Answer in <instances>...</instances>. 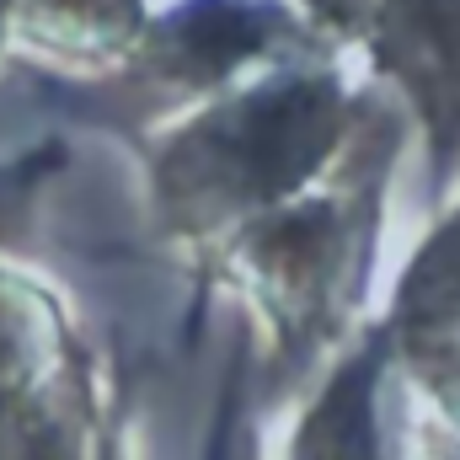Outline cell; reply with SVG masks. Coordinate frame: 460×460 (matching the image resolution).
<instances>
[{"label":"cell","mask_w":460,"mask_h":460,"mask_svg":"<svg viewBox=\"0 0 460 460\" xmlns=\"http://www.w3.org/2000/svg\"><path fill=\"white\" fill-rule=\"evenodd\" d=\"M11 22L59 54H123L139 27V0H11Z\"/></svg>","instance_id":"8992f818"},{"label":"cell","mask_w":460,"mask_h":460,"mask_svg":"<svg viewBox=\"0 0 460 460\" xmlns=\"http://www.w3.org/2000/svg\"><path fill=\"white\" fill-rule=\"evenodd\" d=\"M343 38H364L412 86L460 102V0H305Z\"/></svg>","instance_id":"277c9868"},{"label":"cell","mask_w":460,"mask_h":460,"mask_svg":"<svg viewBox=\"0 0 460 460\" xmlns=\"http://www.w3.org/2000/svg\"><path fill=\"white\" fill-rule=\"evenodd\" d=\"M348 102L316 54L215 97L161 161L172 230L226 246L230 235L311 193L338 161Z\"/></svg>","instance_id":"6da1fadb"},{"label":"cell","mask_w":460,"mask_h":460,"mask_svg":"<svg viewBox=\"0 0 460 460\" xmlns=\"http://www.w3.org/2000/svg\"><path fill=\"white\" fill-rule=\"evenodd\" d=\"M402 353L418 364L460 353V220L434 235V246L412 262L396 305Z\"/></svg>","instance_id":"5b68a950"},{"label":"cell","mask_w":460,"mask_h":460,"mask_svg":"<svg viewBox=\"0 0 460 460\" xmlns=\"http://www.w3.org/2000/svg\"><path fill=\"white\" fill-rule=\"evenodd\" d=\"M81 385L70 391V343L54 305L0 273V450H70Z\"/></svg>","instance_id":"7a4b0ae2"},{"label":"cell","mask_w":460,"mask_h":460,"mask_svg":"<svg viewBox=\"0 0 460 460\" xmlns=\"http://www.w3.org/2000/svg\"><path fill=\"white\" fill-rule=\"evenodd\" d=\"M5 22H11V0H0V32H5Z\"/></svg>","instance_id":"52a82bcc"},{"label":"cell","mask_w":460,"mask_h":460,"mask_svg":"<svg viewBox=\"0 0 460 460\" xmlns=\"http://www.w3.org/2000/svg\"><path fill=\"white\" fill-rule=\"evenodd\" d=\"M145 70L161 81H188L193 92L246 75L252 65H289L305 54H322V43L305 32V22L284 16L279 5H246V0H199L182 5L166 27L145 38Z\"/></svg>","instance_id":"3957f363"}]
</instances>
